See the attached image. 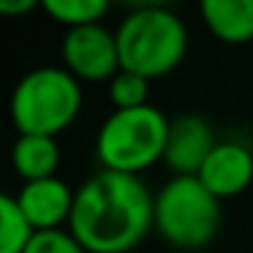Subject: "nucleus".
Masks as SVG:
<instances>
[{"label": "nucleus", "mask_w": 253, "mask_h": 253, "mask_svg": "<svg viewBox=\"0 0 253 253\" xmlns=\"http://www.w3.org/2000/svg\"><path fill=\"white\" fill-rule=\"evenodd\" d=\"M155 223V196L139 174L98 169L79 185L68 231L87 253H126Z\"/></svg>", "instance_id": "1"}, {"label": "nucleus", "mask_w": 253, "mask_h": 253, "mask_svg": "<svg viewBox=\"0 0 253 253\" xmlns=\"http://www.w3.org/2000/svg\"><path fill=\"white\" fill-rule=\"evenodd\" d=\"M120 68L147 79L164 77L180 66L188 46V30L180 14L166 6H139L117 25Z\"/></svg>", "instance_id": "2"}, {"label": "nucleus", "mask_w": 253, "mask_h": 253, "mask_svg": "<svg viewBox=\"0 0 253 253\" xmlns=\"http://www.w3.org/2000/svg\"><path fill=\"white\" fill-rule=\"evenodd\" d=\"M82 87L66 66H41L28 71L11 93V117L19 133L55 136L77 117Z\"/></svg>", "instance_id": "3"}, {"label": "nucleus", "mask_w": 253, "mask_h": 253, "mask_svg": "<svg viewBox=\"0 0 253 253\" xmlns=\"http://www.w3.org/2000/svg\"><path fill=\"white\" fill-rule=\"evenodd\" d=\"M169 126L171 120L153 104L136 109H115L98 131L95 153L104 169L136 174L164 158Z\"/></svg>", "instance_id": "4"}, {"label": "nucleus", "mask_w": 253, "mask_h": 253, "mask_svg": "<svg viewBox=\"0 0 253 253\" xmlns=\"http://www.w3.org/2000/svg\"><path fill=\"white\" fill-rule=\"evenodd\" d=\"M155 229L177 248H204L220 229V199L199 177L174 174L155 193Z\"/></svg>", "instance_id": "5"}, {"label": "nucleus", "mask_w": 253, "mask_h": 253, "mask_svg": "<svg viewBox=\"0 0 253 253\" xmlns=\"http://www.w3.org/2000/svg\"><path fill=\"white\" fill-rule=\"evenodd\" d=\"M60 52H63V63L74 77L112 79L120 71L117 33L101 22L68 28L66 36H63Z\"/></svg>", "instance_id": "6"}, {"label": "nucleus", "mask_w": 253, "mask_h": 253, "mask_svg": "<svg viewBox=\"0 0 253 253\" xmlns=\"http://www.w3.org/2000/svg\"><path fill=\"white\" fill-rule=\"evenodd\" d=\"M218 139L215 131L204 117L199 115H180L169 126V139H166L164 161L169 169H174L182 177H199L204 161L215 150Z\"/></svg>", "instance_id": "7"}, {"label": "nucleus", "mask_w": 253, "mask_h": 253, "mask_svg": "<svg viewBox=\"0 0 253 253\" xmlns=\"http://www.w3.org/2000/svg\"><path fill=\"white\" fill-rule=\"evenodd\" d=\"M74 196L77 193L68 188V182L55 174V177H44V180L25 182L22 191L17 193V202L25 210V215H28L36 231H49V229H60L63 220L71 218Z\"/></svg>", "instance_id": "8"}, {"label": "nucleus", "mask_w": 253, "mask_h": 253, "mask_svg": "<svg viewBox=\"0 0 253 253\" xmlns=\"http://www.w3.org/2000/svg\"><path fill=\"white\" fill-rule=\"evenodd\" d=\"M199 180L210 188L218 199L234 196L245 191L253 180V153L242 142H218L210 158L204 161Z\"/></svg>", "instance_id": "9"}, {"label": "nucleus", "mask_w": 253, "mask_h": 253, "mask_svg": "<svg viewBox=\"0 0 253 253\" xmlns=\"http://www.w3.org/2000/svg\"><path fill=\"white\" fill-rule=\"evenodd\" d=\"M11 161L17 174L25 182L55 177V169L60 164V150H57L55 136L44 133H19L11 150Z\"/></svg>", "instance_id": "10"}, {"label": "nucleus", "mask_w": 253, "mask_h": 253, "mask_svg": "<svg viewBox=\"0 0 253 253\" xmlns=\"http://www.w3.org/2000/svg\"><path fill=\"white\" fill-rule=\"evenodd\" d=\"M202 17L223 41L242 44L253 39V0H204Z\"/></svg>", "instance_id": "11"}, {"label": "nucleus", "mask_w": 253, "mask_h": 253, "mask_svg": "<svg viewBox=\"0 0 253 253\" xmlns=\"http://www.w3.org/2000/svg\"><path fill=\"white\" fill-rule=\"evenodd\" d=\"M36 229L14 193L0 196V253H25Z\"/></svg>", "instance_id": "12"}, {"label": "nucleus", "mask_w": 253, "mask_h": 253, "mask_svg": "<svg viewBox=\"0 0 253 253\" xmlns=\"http://www.w3.org/2000/svg\"><path fill=\"white\" fill-rule=\"evenodd\" d=\"M44 8L68 28H82V25L101 22L109 3L106 0H44Z\"/></svg>", "instance_id": "13"}, {"label": "nucleus", "mask_w": 253, "mask_h": 253, "mask_svg": "<svg viewBox=\"0 0 253 253\" xmlns=\"http://www.w3.org/2000/svg\"><path fill=\"white\" fill-rule=\"evenodd\" d=\"M150 95V79L136 71L120 68L115 77L109 79V98L115 109H136V106H147Z\"/></svg>", "instance_id": "14"}, {"label": "nucleus", "mask_w": 253, "mask_h": 253, "mask_svg": "<svg viewBox=\"0 0 253 253\" xmlns=\"http://www.w3.org/2000/svg\"><path fill=\"white\" fill-rule=\"evenodd\" d=\"M25 253H87L84 245L66 229H49L36 231Z\"/></svg>", "instance_id": "15"}, {"label": "nucleus", "mask_w": 253, "mask_h": 253, "mask_svg": "<svg viewBox=\"0 0 253 253\" xmlns=\"http://www.w3.org/2000/svg\"><path fill=\"white\" fill-rule=\"evenodd\" d=\"M39 6L36 0H0V11L3 14H25V11H33Z\"/></svg>", "instance_id": "16"}]
</instances>
